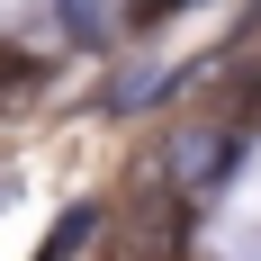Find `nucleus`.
Listing matches in <instances>:
<instances>
[{"label":"nucleus","instance_id":"nucleus-3","mask_svg":"<svg viewBox=\"0 0 261 261\" xmlns=\"http://www.w3.org/2000/svg\"><path fill=\"white\" fill-rule=\"evenodd\" d=\"M63 36H81V45H90V36H108L99 0H63Z\"/></svg>","mask_w":261,"mask_h":261},{"label":"nucleus","instance_id":"nucleus-1","mask_svg":"<svg viewBox=\"0 0 261 261\" xmlns=\"http://www.w3.org/2000/svg\"><path fill=\"white\" fill-rule=\"evenodd\" d=\"M180 153H189V162H171V171H180L189 189H207V180H225V171H234V135H189Z\"/></svg>","mask_w":261,"mask_h":261},{"label":"nucleus","instance_id":"nucleus-2","mask_svg":"<svg viewBox=\"0 0 261 261\" xmlns=\"http://www.w3.org/2000/svg\"><path fill=\"white\" fill-rule=\"evenodd\" d=\"M90 234H99V207H63V225H54V243H45L36 261H72V252H81Z\"/></svg>","mask_w":261,"mask_h":261},{"label":"nucleus","instance_id":"nucleus-4","mask_svg":"<svg viewBox=\"0 0 261 261\" xmlns=\"http://www.w3.org/2000/svg\"><path fill=\"white\" fill-rule=\"evenodd\" d=\"M171 9H180V0H135L126 18H144V27H153V18H171Z\"/></svg>","mask_w":261,"mask_h":261}]
</instances>
